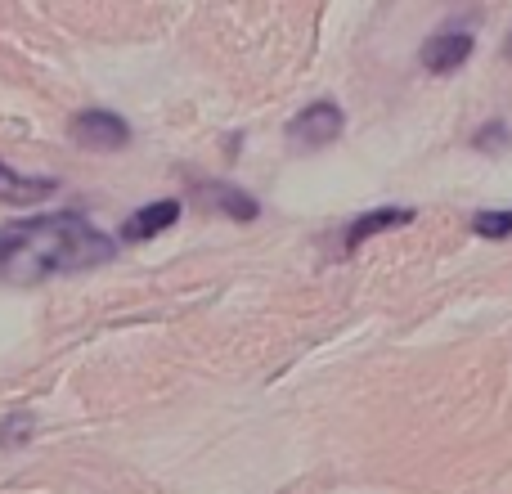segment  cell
Listing matches in <instances>:
<instances>
[{"mask_svg":"<svg viewBox=\"0 0 512 494\" xmlns=\"http://www.w3.org/2000/svg\"><path fill=\"white\" fill-rule=\"evenodd\" d=\"M113 252V234L99 230L86 212L27 216V221L0 225V283L36 288V283L63 279V274L108 265Z\"/></svg>","mask_w":512,"mask_h":494,"instance_id":"1","label":"cell"},{"mask_svg":"<svg viewBox=\"0 0 512 494\" xmlns=\"http://www.w3.org/2000/svg\"><path fill=\"white\" fill-rule=\"evenodd\" d=\"M72 140L81 149H99V153H117L131 144V122L117 117L113 108H81L72 117Z\"/></svg>","mask_w":512,"mask_h":494,"instance_id":"2","label":"cell"},{"mask_svg":"<svg viewBox=\"0 0 512 494\" xmlns=\"http://www.w3.org/2000/svg\"><path fill=\"white\" fill-rule=\"evenodd\" d=\"M346 126V113L333 104V99H319V104L301 108L297 117H292L283 131H288L292 144H301V149H324V144H333L337 135H342Z\"/></svg>","mask_w":512,"mask_h":494,"instance_id":"3","label":"cell"},{"mask_svg":"<svg viewBox=\"0 0 512 494\" xmlns=\"http://www.w3.org/2000/svg\"><path fill=\"white\" fill-rule=\"evenodd\" d=\"M472 54V32L468 27H445V32H432L423 45V68L427 72H454L463 68Z\"/></svg>","mask_w":512,"mask_h":494,"instance_id":"4","label":"cell"},{"mask_svg":"<svg viewBox=\"0 0 512 494\" xmlns=\"http://www.w3.org/2000/svg\"><path fill=\"white\" fill-rule=\"evenodd\" d=\"M180 212H185V207H180L176 198H158V203L140 207V212L126 216V225H122V243H149V239H158L162 230H171V225L180 221Z\"/></svg>","mask_w":512,"mask_h":494,"instance_id":"5","label":"cell"},{"mask_svg":"<svg viewBox=\"0 0 512 494\" xmlns=\"http://www.w3.org/2000/svg\"><path fill=\"white\" fill-rule=\"evenodd\" d=\"M59 194V180L54 176H23L14 171L9 162H0V203L9 207H32V203H45V198Z\"/></svg>","mask_w":512,"mask_h":494,"instance_id":"6","label":"cell"},{"mask_svg":"<svg viewBox=\"0 0 512 494\" xmlns=\"http://www.w3.org/2000/svg\"><path fill=\"white\" fill-rule=\"evenodd\" d=\"M409 221H414V212H409V207H378V212H364V216H355V221L346 225L342 247H346V252H355L364 239H378V234H387V230H405Z\"/></svg>","mask_w":512,"mask_h":494,"instance_id":"7","label":"cell"},{"mask_svg":"<svg viewBox=\"0 0 512 494\" xmlns=\"http://www.w3.org/2000/svg\"><path fill=\"white\" fill-rule=\"evenodd\" d=\"M198 198H203L207 207H216L221 216H230V221H256L261 216V203H256L252 194H243V189H234V185H216V180H203L198 185Z\"/></svg>","mask_w":512,"mask_h":494,"instance_id":"8","label":"cell"},{"mask_svg":"<svg viewBox=\"0 0 512 494\" xmlns=\"http://www.w3.org/2000/svg\"><path fill=\"white\" fill-rule=\"evenodd\" d=\"M32 436H36V418L27 414V409H18V414H5V418H0V454L23 450Z\"/></svg>","mask_w":512,"mask_h":494,"instance_id":"9","label":"cell"},{"mask_svg":"<svg viewBox=\"0 0 512 494\" xmlns=\"http://www.w3.org/2000/svg\"><path fill=\"white\" fill-rule=\"evenodd\" d=\"M472 230H477V239H508L512 234V212H477Z\"/></svg>","mask_w":512,"mask_h":494,"instance_id":"10","label":"cell"},{"mask_svg":"<svg viewBox=\"0 0 512 494\" xmlns=\"http://www.w3.org/2000/svg\"><path fill=\"white\" fill-rule=\"evenodd\" d=\"M504 140H508L504 122H490L486 131H477V149H504Z\"/></svg>","mask_w":512,"mask_h":494,"instance_id":"11","label":"cell"}]
</instances>
